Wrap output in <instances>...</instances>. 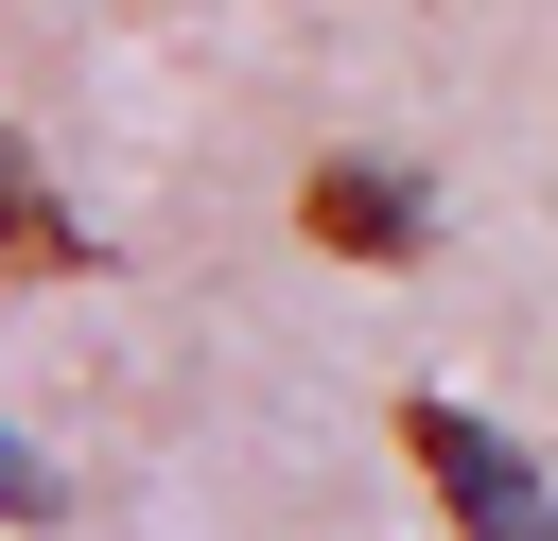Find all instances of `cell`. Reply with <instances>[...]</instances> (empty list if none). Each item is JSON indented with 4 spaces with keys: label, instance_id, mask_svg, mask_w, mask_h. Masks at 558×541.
<instances>
[{
    "label": "cell",
    "instance_id": "7a4b0ae2",
    "mask_svg": "<svg viewBox=\"0 0 558 541\" xmlns=\"http://www.w3.org/2000/svg\"><path fill=\"white\" fill-rule=\"evenodd\" d=\"M296 227H314L331 262H418V227H436V192H418V175H384V157H314V192H296Z\"/></svg>",
    "mask_w": 558,
    "mask_h": 541
},
{
    "label": "cell",
    "instance_id": "6da1fadb",
    "mask_svg": "<svg viewBox=\"0 0 558 541\" xmlns=\"http://www.w3.org/2000/svg\"><path fill=\"white\" fill-rule=\"evenodd\" d=\"M401 454L436 471V506H453V541H558V489L471 419V401H401Z\"/></svg>",
    "mask_w": 558,
    "mask_h": 541
}]
</instances>
